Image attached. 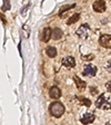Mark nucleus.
<instances>
[{
  "label": "nucleus",
  "instance_id": "f257e3e1",
  "mask_svg": "<svg viewBox=\"0 0 111 125\" xmlns=\"http://www.w3.org/2000/svg\"><path fill=\"white\" fill-rule=\"evenodd\" d=\"M50 113L54 117H60L65 113V106L60 103V102H53L50 105Z\"/></svg>",
  "mask_w": 111,
  "mask_h": 125
},
{
  "label": "nucleus",
  "instance_id": "f03ea898",
  "mask_svg": "<svg viewBox=\"0 0 111 125\" xmlns=\"http://www.w3.org/2000/svg\"><path fill=\"white\" fill-rule=\"evenodd\" d=\"M96 106L98 107V108H101V109H104V111H108V109L111 108V103L109 102L108 97L106 96V95H100V96L98 97V99L96 101Z\"/></svg>",
  "mask_w": 111,
  "mask_h": 125
},
{
  "label": "nucleus",
  "instance_id": "7ed1b4c3",
  "mask_svg": "<svg viewBox=\"0 0 111 125\" xmlns=\"http://www.w3.org/2000/svg\"><path fill=\"white\" fill-rule=\"evenodd\" d=\"M76 34L80 37V38H85V39L88 38L89 34H90V28H89V25H87V23L81 25V26L79 27V29L76 31Z\"/></svg>",
  "mask_w": 111,
  "mask_h": 125
},
{
  "label": "nucleus",
  "instance_id": "20e7f679",
  "mask_svg": "<svg viewBox=\"0 0 111 125\" xmlns=\"http://www.w3.org/2000/svg\"><path fill=\"white\" fill-rule=\"evenodd\" d=\"M83 75L85 76H88V77H93V76H96L97 74V67L92 64H87L83 68Z\"/></svg>",
  "mask_w": 111,
  "mask_h": 125
},
{
  "label": "nucleus",
  "instance_id": "39448f33",
  "mask_svg": "<svg viewBox=\"0 0 111 125\" xmlns=\"http://www.w3.org/2000/svg\"><path fill=\"white\" fill-rule=\"evenodd\" d=\"M99 44L104 48H111V35H101L99 38Z\"/></svg>",
  "mask_w": 111,
  "mask_h": 125
},
{
  "label": "nucleus",
  "instance_id": "423d86ee",
  "mask_svg": "<svg viewBox=\"0 0 111 125\" xmlns=\"http://www.w3.org/2000/svg\"><path fill=\"white\" fill-rule=\"evenodd\" d=\"M94 120H96V116H94L93 114H91V113H85V114L80 118V122L82 123V124L87 125V124H91V123H93Z\"/></svg>",
  "mask_w": 111,
  "mask_h": 125
},
{
  "label": "nucleus",
  "instance_id": "0eeeda50",
  "mask_svg": "<svg viewBox=\"0 0 111 125\" xmlns=\"http://www.w3.org/2000/svg\"><path fill=\"white\" fill-rule=\"evenodd\" d=\"M92 8L93 10L96 11V12H103L106 11V2L104 1H94L92 5Z\"/></svg>",
  "mask_w": 111,
  "mask_h": 125
},
{
  "label": "nucleus",
  "instance_id": "6e6552de",
  "mask_svg": "<svg viewBox=\"0 0 111 125\" xmlns=\"http://www.w3.org/2000/svg\"><path fill=\"white\" fill-rule=\"evenodd\" d=\"M62 65L67 68H73L76 66V60L72 56H67L62 59Z\"/></svg>",
  "mask_w": 111,
  "mask_h": 125
},
{
  "label": "nucleus",
  "instance_id": "1a4fd4ad",
  "mask_svg": "<svg viewBox=\"0 0 111 125\" xmlns=\"http://www.w3.org/2000/svg\"><path fill=\"white\" fill-rule=\"evenodd\" d=\"M49 95L51 98L53 99H58L61 97V91H60L59 87H57V86H52L51 88H50L49 91Z\"/></svg>",
  "mask_w": 111,
  "mask_h": 125
},
{
  "label": "nucleus",
  "instance_id": "9d476101",
  "mask_svg": "<svg viewBox=\"0 0 111 125\" xmlns=\"http://www.w3.org/2000/svg\"><path fill=\"white\" fill-rule=\"evenodd\" d=\"M52 36V30L51 28H49V27H46V28L43 29V31H42V35H41V40L43 42H49V39L51 38Z\"/></svg>",
  "mask_w": 111,
  "mask_h": 125
},
{
  "label": "nucleus",
  "instance_id": "9b49d317",
  "mask_svg": "<svg viewBox=\"0 0 111 125\" xmlns=\"http://www.w3.org/2000/svg\"><path fill=\"white\" fill-rule=\"evenodd\" d=\"M62 30L60 28H54L53 30H52V38L54 39V40H59V39L62 38Z\"/></svg>",
  "mask_w": 111,
  "mask_h": 125
},
{
  "label": "nucleus",
  "instance_id": "f8f14e48",
  "mask_svg": "<svg viewBox=\"0 0 111 125\" xmlns=\"http://www.w3.org/2000/svg\"><path fill=\"white\" fill-rule=\"evenodd\" d=\"M46 54L48 55L50 58H54L56 56H57V49H56L54 47H52V46H49V47H47Z\"/></svg>",
  "mask_w": 111,
  "mask_h": 125
},
{
  "label": "nucleus",
  "instance_id": "ddd939ff",
  "mask_svg": "<svg viewBox=\"0 0 111 125\" xmlns=\"http://www.w3.org/2000/svg\"><path fill=\"white\" fill-rule=\"evenodd\" d=\"M73 81L76 82V85H77V87H78V89H83V88H85V83L83 81H81L80 78L78 77V76H75V77H73Z\"/></svg>",
  "mask_w": 111,
  "mask_h": 125
},
{
  "label": "nucleus",
  "instance_id": "4468645a",
  "mask_svg": "<svg viewBox=\"0 0 111 125\" xmlns=\"http://www.w3.org/2000/svg\"><path fill=\"white\" fill-rule=\"evenodd\" d=\"M79 18H80V15H79V13H76V15L71 16V18L67 21V25H72L73 22H76V21L79 20Z\"/></svg>",
  "mask_w": 111,
  "mask_h": 125
},
{
  "label": "nucleus",
  "instance_id": "2eb2a0df",
  "mask_svg": "<svg viewBox=\"0 0 111 125\" xmlns=\"http://www.w3.org/2000/svg\"><path fill=\"white\" fill-rule=\"evenodd\" d=\"M10 9V2L9 1H5V3L2 5V7H1V10L2 11H7Z\"/></svg>",
  "mask_w": 111,
  "mask_h": 125
},
{
  "label": "nucleus",
  "instance_id": "dca6fc26",
  "mask_svg": "<svg viewBox=\"0 0 111 125\" xmlns=\"http://www.w3.org/2000/svg\"><path fill=\"white\" fill-rule=\"evenodd\" d=\"M80 101H81V103H82V104H85L87 107H89V106H90V105H91V102L89 101L88 98H83V97H81V98H80Z\"/></svg>",
  "mask_w": 111,
  "mask_h": 125
},
{
  "label": "nucleus",
  "instance_id": "f3484780",
  "mask_svg": "<svg viewBox=\"0 0 111 125\" xmlns=\"http://www.w3.org/2000/svg\"><path fill=\"white\" fill-rule=\"evenodd\" d=\"M82 58L83 60H90V59H93L94 58V55H90V56H82Z\"/></svg>",
  "mask_w": 111,
  "mask_h": 125
},
{
  "label": "nucleus",
  "instance_id": "a211bd4d",
  "mask_svg": "<svg viewBox=\"0 0 111 125\" xmlns=\"http://www.w3.org/2000/svg\"><path fill=\"white\" fill-rule=\"evenodd\" d=\"M90 93L91 95H96V94H98V89L96 87H90Z\"/></svg>",
  "mask_w": 111,
  "mask_h": 125
},
{
  "label": "nucleus",
  "instance_id": "6ab92c4d",
  "mask_svg": "<svg viewBox=\"0 0 111 125\" xmlns=\"http://www.w3.org/2000/svg\"><path fill=\"white\" fill-rule=\"evenodd\" d=\"M106 87H107V89H108V91L111 93V81H109L108 83L106 84Z\"/></svg>",
  "mask_w": 111,
  "mask_h": 125
},
{
  "label": "nucleus",
  "instance_id": "aec40b11",
  "mask_svg": "<svg viewBox=\"0 0 111 125\" xmlns=\"http://www.w3.org/2000/svg\"><path fill=\"white\" fill-rule=\"evenodd\" d=\"M0 18H1V20H2L5 23L7 22V21H6V18H5V17H3V16H2V13H0Z\"/></svg>",
  "mask_w": 111,
  "mask_h": 125
}]
</instances>
